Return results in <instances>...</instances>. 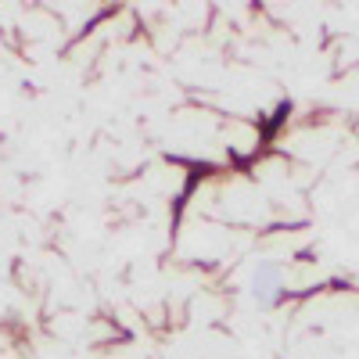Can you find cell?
Masks as SVG:
<instances>
[{"mask_svg": "<svg viewBox=\"0 0 359 359\" xmlns=\"http://www.w3.org/2000/svg\"><path fill=\"white\" fill-rule=\"evenodd\" d=\"M277 291H280V277H277V269H273V266H259V269H255V280H252V294H255V302H262V306L277 302Z\"/></svg>", "mask_w": 359, "mask_h": 359, "instance_id": "obj_1", "label": "cell"}]
</instances>
